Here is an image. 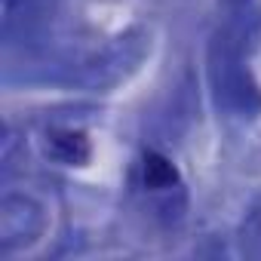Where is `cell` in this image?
I'll list each match as a JSON object with an SVG mask.
<instances>
[{
	"label": "cell",
	"mask_w": 261,
	"mask_h": 261,
	"mask_svg": "<svg viewBox=\"0 0 261 261\" xmlns=\"http://www.w3.org/2000/svg\"><path fill=\"white\" fill-rule=\"evenodd\" d=\"M53 151L65 163H83L89 157V145H86V139L80 133H59V136H53Z\"/></svg>",
	"instance_id": "6da1fadb"
},
{
	"label": "cell",
	"mask_w": 261,
	"mask_h": 261,
	"mask_svg": "<svg viewBox=\"0 0 261 261\" xmlns=\"http://www.w3.org/2000/svg\"><path fill=\"white\" fill-rule=\"evenodd\" d=\"M175 181H178V172L166 157H160V154L145 157V185L148 188H172Z\"/></svg>",
	"instance_id": "7a4b0ae2"
}]
</instances>
